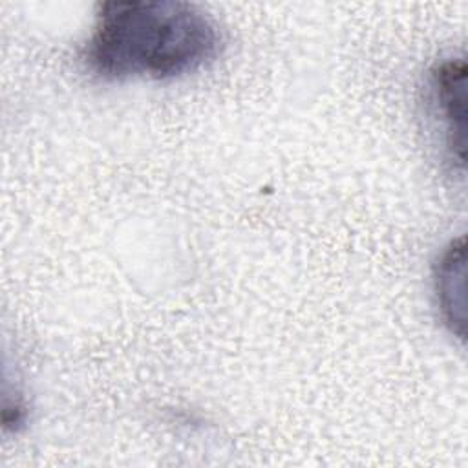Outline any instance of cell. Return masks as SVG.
I'll list each match as a JSON object with an SVG mask.
<instances>
[{"label": "cell", "instance_id": "obj_3", "mask_svg": "<svg viewBox=\"0 0 468 468\" xmlns=\"http://www.w3.org/2000/svg\"><path fill=\"white\" fill-rule=\"evenodd\" d=\"M466 245L464 238L452 241L433 269L437 307L452 335L464 338L466 327Z\"/></svg>", "mask_w": 468, "mask_h": 468}, {"label": "cell", "instance_id": "obj_1", "mask_svg": "<svg viewBox=\"0 0 468 468\" xmlns=\"http://www.w3.org/2000/svg\"><path fill=\"white\" fill-rule=\"evenodd\" d=\"M221 48L218 24L194 4L110 0L97 7L82 62L102 80H170L207 68Z\"/></svg>", "mask_w": 468, "mask_h": 468}, {"label": "cell", "instance_id": "obj_2", "mask_svg": "<svg viewBox=\"0 0 468 468\" xmlns=\"http://www.w3.org/2000/svg\"><path fill=\"white\" fill-rule=\"evenodd\" d=\"M430 91L444 128L450 161L463 168L466 154V62L463 58L439 62L430 73Z\"/></svg>", "mask_w": 468, "mask_h": 468}]
</instances>
